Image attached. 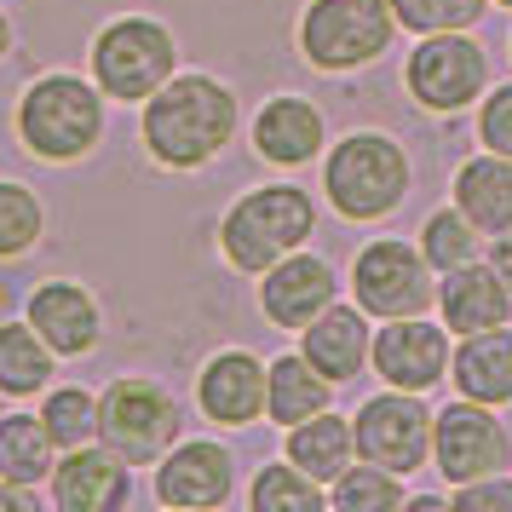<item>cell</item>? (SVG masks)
I'll use <instances>...</instances> for the list:
<instances>
[{
    "mask_svg": "<svg viewBox=\"0 0 512 512\" xmlns=\"http://www.w3.org/2000/svg\"><path fill=\"white\" fill-rule=\"evenodd\" d=\"M455 208L484 236L512 231V156L484 150V156L455 167Z\"/></svg>",
    "mask_w": 512,
    "mask_h": 512,
    "instance_id": "obj_22",
    "label": "cell"
},
{
    "mask_svg": "<svg viewBox=\"0 0 512 512\" xmlns=\"http://www.w3.org/2000/svg\"><path fill=\"white\" fill-rule=\"evenodd\" d=\"M323 110L300 93H277L265 98V110L254 116V156L271 167H305L323 156Z\"/></svg>",
    "mask_w": 512,
    "mask_h": 512,
    "instance_id": "obj_18",
    "label": "cell"
},
{
    "mask_svg": "<svg viewBox=\"0 0 512 512\" xmlns=\"http://www.w3.org/2000/svg\"><path fill=\"white\" fill-rule=\"evenodd\" d=\"M52 466H58V443H52L41 409L35 415L6 409L0 415V478H12V484H47Z\"/></svg>",
    "mask_w": 512,
    "mask_h": 512,
    "instance_id": "obj_26",
    "label": "cell"
},
{
    "mask_svg": "<svg viewBox=\"0 0 512 512\" xmlns=\"http://www.w3.org/2000/svg\"><path fill=\"white\" fill-rule=\"evenodd\" d=\"M0 397H6V392H0ZM0 415H6V409H0Z\"/></svg>",
    "mask_w": 512,
    "mask_h": 512,
    "instance_id": "obj_39",
    "label": "cell"
},
{
    "mask_svg": "<svg viewBox=\"0 0 512 512\" xmlns=\"http://www.w3.org/2000/svg\"><path fill=\"white\" fill-rule=\"evenodd\" d=\"M58 374V351L35 334L29 317H12L0 323V392L6 397H35L52 386Z\"/></svg>",
    "mask_w": 512,
    "mask_h": 512,
    "instance_id": "obj_25",
    "label": "cell"
},
{
    "mask_svg": "<svg viewBox=\"0 0 512 512\" xmlns=\"http://www.w3.org/2000/svg\"><path fill=\"white\" fill-rule=\"evenodd\" d=\"M449 334L426 317H392L374 334V374L397 392H432L449 380Z\"/></svg>",
    "mask_w": 512,
    "mask_h": 512,
    "instance_id": "obj_14",
    "label": "cell"
},
{
    "mask_svg": "<svg viewBox=\"0 0 512 512\" xmlns=\"http://www.w3.org/2000/svg\"><path fill=\"white\" fill-rule=\"evenodd\" d=\"M300 351L317 363V369L334 380V386H346L363 374V363L374 357V340H369V311L363 305H328L317 323L300 328Z\"/></svg>",
    "mask_w": 512,
    "mask_h": 512,
    "instance_id": "obj_20",
    "label": "cell"
},
{
    "mask_svg": "<svg viewBox=\"0 0 512 512\" xmlns=\"http://www.w3.org/2000/svg\"><path fill=\"white\" fill-rule=\"evenodd\" d=\"M52 507L58 512H116L133 501V466L121 461L110 443H81V449H64L58 466H52Z\"/></svg>",
    "mask_w": 512,
    "mask_h": 512,
    "instance_id": "obj_12",
    "label": "cell"
},
{
    "mask_svg": "<svg viewBox=\"0 0 512 512\" xmlns=\"http://www.w3.org/2000/svg\"><path fill=\"white\" fill-rule=\"evenodd\" d=\"M0 512H41L35 484H12V478H0Z\"/></svg>",
    "mask_w": 512,
    "mask_h": 512,
    "instance_id": "obj_35",
    "label": "cell"
},
{
    "mask_svg": "<svg viewBox=\"0 0 512 512\" xmlns=\"http://www.w3.org/2000/svg\"><path fill=\"white\" fill-rule=\"evenodd\" d=\"M351 426H357V455L374 466H386V472H420V466L432 461V426H438V415L426 409V392H380L369 397L357 415H351Z\"/></svg>",
    "mask_w": 512,
    "mask_h": 512,
    "instance_id": "obj_10",
    "label": "cell"
},
{
    "mask_svg": "<svg viewBox=\"0 0 512 512\" xmlns=\"http://www.w3.org/2000/svg\"><path fill=\"white\" fill-rule=\"evenodd\" d=\"M489 265L507 277V288H512V231H501L495 242H489Z\"/></svg>",
    "mask_w": 512,
    "mask_h": 512,
    "instance_id": "obj_36",
    "label": "cell"
},
{
    "mask_svg": "<svg viewBox=\"0 0 512 512\" xmlns=\"http://www.w3.org/2000/svg\"><path fill=\"white\" fill-rule=\"evenodd\" d=\"M236 121H242V110H236L231 87L219 75L185 70L139 104V139L150 162L167 173H202L236 139Z\"/></svg>",
    "mask_w": 512,
    "mask_h": 512,
    "instance_id": "obj_1",
    "label": "cell"
},
{
    "mask_svg": "<svg viewBox=\"0 0 512 512\" xmlns=\"http://www.w3.org/2000/svg\"><path fill=\"white\" fill-rule=\"evenodd\" d=\"M185 432V409L150 374H116L98 392V443H110L127 466H156Z\"/></svg>",
    "mask_w": 512,
    "mask_h": 512,
    "instance_id": "obj_6",
    "label": "cell"
},
{
    "mask_svg": "<svg viewBox=\"0 0 512 512\" xmlns=\"http://www.w3.org/2000/svg\"><path fill=\"white\" fill-rule=\"evenodd\" d=\"M12 52V18H6V6H0V58Z\"/></svg>",
    "mask_w": 512,
    "mask_h": 512,
    "instance_id": "obj_37",
    "label": "cell"
},
{
    "mask_svg": "<svg viewBox=\"0 0 512 512\" xmlns=\"http://www.w3.org/2000/svg\"><path fill=\"white\" fill-rule=\"evenodd\" d=\"M403 81L426 116H461L466 104H478L489 93V52L466 29L420 35V47L403 64Z\"/></svg>",
    "mask_w": 512,
    "mask_h": 512,
    "instance_id": "obj_8",
    "label": "cell"
},
{
    "mask_svg": "<svg viewBox=\"0 0 512 512\" xmlns=\"http://www.w3.org/2000/svg\"><path fill=\"white\" fill-rule=\"evenodd\" d=\"M24 317L35 323V334H41L58 357H87V351L104 340L98 294L87 288V282H70V277L35 282L29 300H24Z\"/></svg>",
    "mask_w": 512,
    "mask_h": 512,
    "instance_id": "obj_15",
    "label": "cell"
},
{
    "mask_svg": "<svg viewBox=\"0 0 512 512\" xmlns=\"http://www.w3.org/2000/svg\"><path fill=\"white\" fill-rule=\"evenodd\" d=\"M449 501L461 512H512V478L507 472H489V478H472V484H455Z\"/></svg>",
    "mask_w": 512,
    "mask_h": 512,
    "instance_id": "obj_34",
    "label": "cell"
},
{
    "mask_svg": "<svg viewBox=\"0 0 512 512\" xmlns=\"http://www.w3.org/2000/svg\"><path fill=\"white\" fill-rule=\"evenodd\" d=\"M449 380L455 392L472 403H512V328H484V334H461V346L449 357Z\"/></svg>",
    "mask_w": 512,
    "mask_h": 512,
    "instance_id": "obj_21",
    "label": "cell"
},
{
    "mask_svg": "<svg viewBox=\"0 0 512 512\" xmlns=\"http://www.w3.org/2000/svg\"><path fill=\"white\" fill-rule=\"evenodd\" d=\"M87 64H93V81L104 87V98L144 104L156 87H167L179 75V41H173V29L162 18L127 12V18H110L93 35Z\"/></svg>",
    "mask_w": 512,
    "mask_h": 512,
    "instance_id": "obj_5",
    "label": "cell"
},
{
    "mask_svg": "<svg viewBox=\"0 0 512 512\" xmlns=\"http://www.w3.org/2000/svg\"><path fill=\"white\" fill-rule=\"evenodd\" d=\"M265 386H271V363H259L254 351H213L202 374H196V409L213 426H254L265 415Z\"/></svg>",
    "mask_w": 512,
    "mask_h": 512,
    "instance_id": "obj_16",
    "label": "cell"
},
{
    "mask_svg": "<svg viewBox=\"0 0 512 512\" xmlns=\"http://www.w3.org/2000/svg\"><path fill=\"white\" fill-rule=\"evenodd\" d=\"M351 455H357V426L346 415H334V409L288 426V461L300 466V472H311L317 484H334L351 466Z\"/></svg>",
    "mask_w": 512,
    "mask_h": 512,
    "instance_id": "obj_24",
    "label": "cell"
},
{
    "mask_svg": "<svg viewBox=\"0 0 512 512\" xmlns=\"http://www.w3.org/2000/svg\"><path fill=\"white\" fill-rule=\"evenodd\" d=\"M438 311H443V328H455V334H484V328H501L512 317V288L489 259H466L455 271H443Z\"/></svg>",
    "mask_w": 512,
    "mask_h": 512,
    "instance_id": "obj_19",
    "label": "cell"
},
{
    "mask_svg": "<svg viewBox=\"0 0 512 512\" xmlns=\"http://www.w3.org/2000/svg\"><path fill=\"white\" fill-rule=\"evenodd\" d=\"M478 139L495 156H512V81L489 87V98H478Z\"/></svg>",
    "mask_w": 512,
    "mask_h": 512,
    "instance_id": "obj_33",
    "label": "cell"
},
{
    "mask_svg": "<svg viewBox=\"0 0 512 512\" xmlns=\"http://www.w3.org/2000/svg\"><path fill=\"white\" fill-rule=\"evenodd\" d=\"M317 231V202L300 185H259L236 196L231 213L219 219V254L242 277H265L277 259L305 248Z\"/></svg>",
    "mask_w": 512,
    "mask_h": 512,
    "instance_id": "obj_3",
    "label": "cell"
},
{
    "mask_svg": "<svg viewBox=\"0 0 512 512\" xmlns=\"http://www.w3.org/2000/svg\"><path fill=\"white\" fill-rule=\"evenodd\" d=\"M432 466H438L449 489L489 478V472H507L512 466V432L507 420L495 415V403H472L455 397L432 426Z\"/></svg>",
    "mask_w": 512,
    "mask_h": 512,
    "instance_id": "obj_11",
    "label": "cell"
},
{
    "mask_svg": "<svg viewBox=\"0 0 512 512\" xmlns=\"http://www.w3.org/2000/svg\"><path fill=\"white\" fill-rule=\"evenodd\" d=\"M328 403H334V380H328L305 351H282V357H271L265 420H277V426H300V420L323 415Z\"/></svg>",
    "mask_w": 512,
    "mask_h": 512,
    "instance_id": "obj_23",
    "label": "cell"
},
{
    "mask_svg": "<svg viewBox=\"0 0 512 512\" xmlns=\"http://www.w3.org/2000/svg\"><path fill=\"white\" fill-rule=\"evenodd\" d=\"M351 300L369 317L392 323V317H426L438 305V282H432V259L403 236H380L351 259Z\"/></svg>",
    "mask_w": 512,
    "mask_h": 512,
    "instance_id": "obj_9",
    "label": "cell"
},
{
    "mask_svg": "<svg viewBox=\"0 0 512 512\" xmlns=\"http://www.w3.org/2000/svg\"><path fill=\"white\" fill-rule=\"evenodd\" d=\"M495 6H512V0H495Z\"/></svg>",
    "mask_w": 512,
    "mask_h": 512,
    "instance_id": "obj_38",
    "label": "cell"
},
{
    "mask_svg": "<svg viewBox=\"0 0 512 512\" xmlns=\"http://www.w3.org/2000/svg\"><path fill=\"white\" fill-rule=\"evenodd\" d=\"M104 87L98 81H81L75 70H47L35 75L12 110V127H18V144H24L35 162L70 167L81 156H93L98 139H104Z\"/></svg>",
    "mask_w": 512,
    "mask_h": 512,
    "instance_id": "obj_2",
    "label": "cell"
},
{
    "mask_svg": "<svg viewBox=\"0 0 512 512\" xmlns=\"http://www.w3.org/2000/svg\"><path fill=\"white\" fill-rule=\"evenodd\" d=\"M397 29L409 35H443V29H472L489 12V0H392Z\"/></svg>",
    "mask_w": 512,
    "mask_h": 512,
    "instance_id": "obj_32",
    "label": "cell"
},
{
    "mask_svg": "<svg viewBox=\"0 0 512 512\" xmlns=\"http://www.w3.org/2000/svg\"><path fill=\"white\" fill-rule=\"evenodd\" d=\"M334 294H340L334 265L317 254H305V248H294L288 259H277L265 271V282H259V311L277 328H294L300 334L305 323H317L328 305H334Z\"/></svg>",
    "mask_w": 512,
    "mask_h": 512,
    "instance_id": "obj_17",
    "label": "cell"
},
{
    "mask_svg": "<svg viewBox=\"0 0 512 512\" xmlns=\"http://www.w3.org/2000/svg\"><path fill=\"white\" fill-rule=\"evenodd\" d=\"M478 242H484V231L461 208H438L420 225V254L432 259V271H455L466 259H478Z\"/></svg>",
    "mask_w": 512,
    "mask_h": 512,
    "instance_id": "obj_31",
    "label": "cell"
},
{
    "mask_svg": "<svg viewBox=\"0 0 512 512\" xmlns=\"http://www.w3.org/2000/svg\"><path fill=\"white\" fill-rule=\"evenodd\" d=\"M392 0H311L300 12V52L311 70L351 75L392 47Z\"/></svg>",
    "mask_w": 512,
    "mask_h": 512,
    "instance_id": "obj_7",
    "label": "cell"
},
{
    "mask_svg": "<svg viewBox=\"0 0 512 512\" xmlns=\"http://www.w3.org/2000/svg\"><path fill=\"white\" fill-rule=\"evenodd\" d=\"M328 507L334 512H397L403 507V472H386L374 461H351L334 484H328Z\"/></svg>",
    "mask_w": 512,
    "mask_h": 512,
    "instance_id": "obj_28",
    "label": "cell"
},
{
    "mask_svg": "<svg viewBox=\"0 0 512 512\" xmlns=\"http://www.w3.org/2000/svg\"><path fill=\"white\" fill-rule=\"evenodd\" d=\"M47 236V202L18 179H0V259H24Z\"/></svg>",
    "mask_w": 512,
    "mask_h": 512,
    "instance_id": "obj_29",
    "label": "cell"
},
{
    "mask_svg": "<svg viewBox=\"0 0 512 512\" xmlns=\"http://www.w3.org/2000/svg\"><path fill=\"white\" fill-rule=\"evenodd\" d=\"M41 420L58 449H81L98 438V397L87 386H47L41 397Z\"/></svg>",
    "mask_w": 512,
    "mask_h": 512,
    "instance_id": "obj_30",
    "label": "cell"
},
{
    "mask_svg": "<svg viewBox=\"0 0 512 512\" xmlns=\"http://www.w3.org/2000/svg\"><path fill=\"white\" fill-rule=\"evenodd\" d=\"M323 484L311 478V472H300V466L288 461H271L254 472V484H248V507L254 512H323Z\"/></svg>",
    "mask_w": 512,
    "mask_h": 512,
    "instance_id": "obj_27",
    "label": "cell"
},
{
    "mask_svg": "<svg viewBox=\"0 0 512 512\" xmlns=\"http://www.w3.org/2000/svg\"><path fill=\"white\" fill-rule=\"evenodd\" d=\"M236 495V461L213 438H179L156 461V501L162 507H225Z\"/></svg>",
    "mask_w": 512,
    "mask_h": 512,
    "instance_id": "obj_13",
    "label": "cell"
},
{
    "mask_svg": "<svg viewBox=\"0 0 512 512\" xmlns=\"http://www.w3.org/2000/svg\"><path fill=\"white\" fill-rule=\"evenodd\" d=\"M323 196H328V208L340 213V219H351V225L386 219L409 196V150L392 133H363L357 127L340 144H328Z\"/></svg>",
    "mask_w": 512,
    "mask_h": 512,
    "instance_id": "obj_4",
    "label": "cell"
}]
</instances>
